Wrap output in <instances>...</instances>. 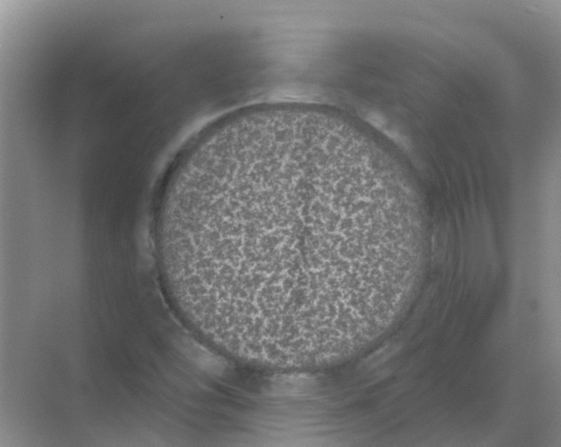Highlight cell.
<instances>
[{"instance_id":"1","label":"cell","mask_w":561,"mask_h":447,"mask_svg":"<svg viewBox=\"0 0 561 447\" xmlns=\"http://www.w3.org/2000/svg\"><path fill=\"white\" fill-rule=\"evenodd\" d=\"M362 160L331 130L274 122L216 137L177 169L158 224L165 275L221 350L280 367L347 351L370 255L395 230Z\"/></svg>"}]
</instances>
